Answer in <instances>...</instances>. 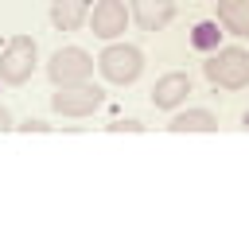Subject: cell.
<instances>
[{
	"mask_svg": "<svg viewBox=\"0 0 249 233\" xmlns=\"http://www.w3.org/2000/svg\"><path fill=\"white\" fill-rule=\"evenodd\" d=\"M206 78L210 85H222V89H241L249 85V50L245 47H218L206 54Z\"/></svg>",
	"mask_w": 249,
	"mask_h": 233,
	"instance_id": "obj_1",
	"label": "cell"
},
{
	"mask_svg": "<svg viewBox=\"0 0 249 233\" xmlns=\"http://www.w3.org/2000/svg\"><path fill=\"white\" fill-rule=\"evenodd\" d=\"M97 70H101L105 82H113V85H132V82L140 78V70H144V54H140V47H132V43H109V47L97 54Z\"/></svg>",
	"mask_w": 249,
	"mask_h": 233,
	"instance_id": "obj_2",
	"label": "cell"
},
{
	"mask_svg": "<svg viewBox=\"0 0 249 233\" xmlns=\"http://www.w3.org/2000/svg\"><path fill=\"white\" fill-rule=\"evenodd\" d=\"M47 78H51L54 89H58V85H82V82L93 78V58H89L82 47H62V50L51 54Z\"/></svg>",
	"mask_w": 249,
	"mask_h": 233,
	"instance_id": "obj_3",
	"label": "cell"
},
{
	"mask_svg": "<svg viewBox=\"0 0 249 233\" xmlns=\"http://www.w3.org/2000/svg\"><path fill=\"white\" fill-rule=\"evenodd\" d=\"M35 62H39L35 39H31V35H16V39L0 50V82L23 85V82L31 78V70H35Z\"/></svg>",
	"mask_w": 249,
	"mask_h": 233,
	"instance_id": "obj_4",
	"label": "cell"
},
{
	"mask_svg": "<svg viewBox=\"0 0 249 233\" xmlns=\"http://www.w3.org/2000/svg\"><path fill=\"white\" fill-rule=\"evenodd\" d=\"M101 105H105V93H101V85H93V82L58 85L54 97H51V109H54L58 116H93Z\"/></svg>",
	"mask_w": 249,
	"mask_h": 233,
	"instance_id": "obj_5",
	"label": "cell"
},
{
	"mask_svg": "<svg viewBox=\"0 0 249 233\" xmlns=\"http://www.w3.org/2000/svg\"><path fill=\"white\" fill-rule=\"evenodd\" d=\"M93 12H89V27H93V35L97 39H121L124 35V27H128V4L124 0H97V4H89Z\"/></svg>",
	"mask_w": 249,
	"mask_h": 233,
	"instance_id": "obj_6",
	"label": "cell"
},
{
	"mask_svg": "<svg viewBox=\"0 0 249 233\" xmlns=\"http://www.w3.org/2000/svg\"><path fill=\"white\" fill-rule=\"evenodd\" d=\"M191 97V78L183 70H167L163 78H156L152 85V105L156 109H179Z\"/></svg>",
	"mask_w": 249,
	"mask_h": 233,
	"instance_id": "obj_7",
	"label": "cell"
},
{
	"mask_svg": "<svg viewBox=\"0 0 249 233\" xmlns=\"http://www.w3.org/2000/svg\"><path fill=\"white\" fill-rule=\"evenodd\" d=\"M132 8V19L144 31H160L175 19V0H124Z\"/></svg>",
	"mask_w": 249,
	"mask_h": 233,
	"instance_id": "obj_8",
	"label": "cell"
},
{
	"mask_svg": "<svg viewBox=\"0 0 249 233\" xmlns=\"http://www.w3.org/2000/svg\"><path fill=\"white\" fill-rule=\"evenodd\" d=\"M89 19V0H51V23L58 31H78Z\"/></svg>",
	"mask_w": 249,
	"mask_h": 233,
	"instance_id": "obj_9",
	"label": "cell"
},
{
	"mask_svg": "<svg viewBox=\"0 0 249 233\" xmlns=\"http://www.w3.org/2000/svg\"><path fill=\"white\" fill-rule=\"evenodd\" d=\"M218 23L230 35L245 39L249 35V0H218Z\"/></svg>",
	"mask_w": 249,
	"mask_h": 233,
	"instance_id": "obj_10",
	"label": "cell"
},
{
	"mask_svg": "<svg viewBox=\"0 0 249 233\" xmlns=\"http://www.w3.org/2000/svg\"><path fill=\"white\" fill-rule=\"evenodd\" d=\"M167 132H179V136H187V132H218V120H214L210 109H187V113L171 116Z\"/></svg>",
	"mask_w": 249,
	"mask_h": 233,
	"instance_id": "obj_11",
	"label": "cell"
},
{
	"mask_svg": "<svg viewBox=\"0 0 249 233\" xmlns=\"http://www.w3.org/2000/svg\"><path fill=\"white\" fill-rule=\"evenodd\" d=\"M191 43H195V50H218L222 47V23L218 19H206V23H195V31H191Z\"/></svg>",
	"mask_w": 249,
	"mask_h": 233,
	"instance_id": "obj_12",
	"label": "cell"
},
{
	"mask_svg": "<svg viewBox=\"0 0 249 233\" xmlns=\"http://www.w3.org/2000/svg\"><path fill=\"white\" fill-rule=\"evenodd\" d=\"M105 132H124V136H136V132H144V120H132V116H124V120H113Z\"/></svg>",
	"mask_w": 249,
	"mask_h": 233,
	"instance_id": "obj_13",
	"label": "cell"
},
{
	"mask_svg": "<svg viewBox=\"0 0 249 233\" xmlns=\"http://www.w3.org/2000/svg\"><path fill=\"white\" fill-rule=\"evenodd\" d=\"M19 132H27V136H43V132H51V124L39 120V116H27V120L19 124Z\"/></svg>",
	"mask_w": 249,
	"mask_h": 233,
	"instance_id": "obj_14",
	"label": "cell"
},
{
	"mask_svg": "<svg viewBox=\"0 0 249 233\" xmlns=\"http://www.w3.org/2000/svg\"><path fill=\"white\" fill-rule=\"evenodd\" d=\"M0 132H12V113L0 105Z\"/></svg>",
	"mask_w": 249,
	"mask_h": 233,
	"instance_id": "obj_15",
	"label": "cell"
}]
</instances>
